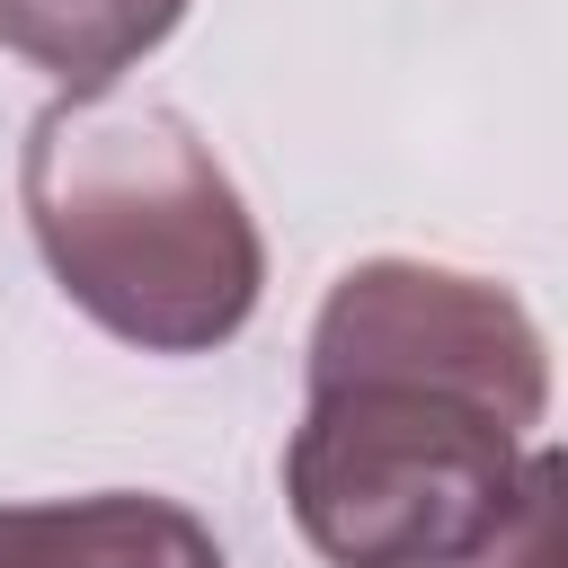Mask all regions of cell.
Segmentation results:
<instances>
[{
  "label": "cell",
  "instance_id": "1",
  "mask_svg": "<svg viewBox=\"0 0 568 568\" xmlns=\"http://www.w3.org/2000/svg\"><path fill=\"white\" fill-rule=\"evenodd\" d=\"M541 408L550 346L506 284L364 257L311 320L284 506L328 568H462L497 532Z\"/></svg>",
  "mask_w": 568,
  "mask_h": 568
},
{
  "label": "cell",
  "instance_id": "2",
  "mask_svg": "<svg viewBox=\"0 0 568 568\" xmlns=\"http://www.w3.org/2000/svg\"><path fill=\"white\" fill-rule=\"evenodd\" d=\"M18 204L71 311L142 355H213L266 293V240L213 142L160 106L62 89L18 142Z\"/></svg>",
  "mask_w": 568,
  "mask_h": 568
},
{
  "label": "cell",
  "instance_id": "3",
  "mask_svg": "<svg viewBox=\"0 0 568 568\" xmlns=\"http://www.w3.org/2000/svg\"><path fill=\"white\" fill-rule=\"evenodd\" d=\"M0 568H231L213 524L178 497L98 488V497H36L0 506Z\"/></svg>",
  "mask_w": 568,
  "mask_h": 568
},
{
  "label": "cell",
  "instance_id": "4",
  "mask_svg": "<svg viewBox=\"0 0 568 568\" xmlns=\"http://www.w3.org/2000/svg\"><path fill=\"white\" fill-rule=\"evenodd\" d=\"M195 0H0V53L53 71L62 89H106L124 62L160 53Z\"/></svg>",
  "mask_w": 568,
  "mask_h": 568
},
{
  "label": "cell",
  "instance_id": "5",
  "mask_svg": "<svg viewBox=\"0 0 568 568\" xmlns=\"http://www.w3.org/2000/svg\"><path fill=\"white\" fill-rule=\"evenodd\" d=\"M462 568H568V444L524 453L497 532H488Z\"/></svg>",
  "mask_w": 568,
  "mask_h": 568
}]
</instances>
